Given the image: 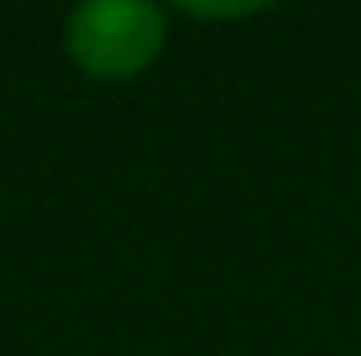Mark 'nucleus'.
I'll use <instances>...</instances> for the list:
<instances>
[{
  "instance_id": "obj_1",
  "label": "nucleus",
  "mask_w": 361,
  "mask_h": 356,
  "mask_svg": "<svg viewBox=\"0 0 361 356\" xmlns=\"http://www.w3.org/2000/svg\"><path fill=\"white\" fill-rule=\"evenodd\" d=\"M168 11L147 0H90L63 16V53L94 84H131L163 58Z\"/></svg>"
}]
</instances>
